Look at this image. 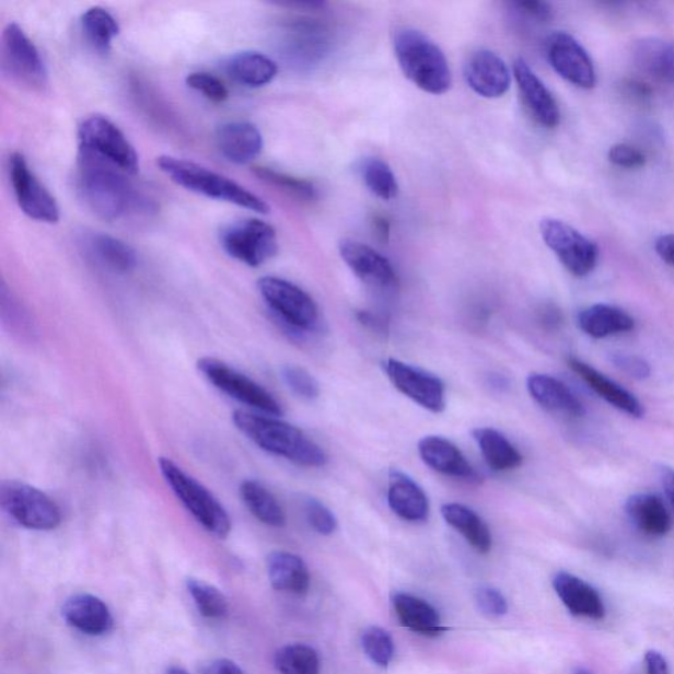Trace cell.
<instances>
[{"label": "cell", "instance_id": "6da1fadb", "mask_svg": "<svg viewBox=\"0 0 674 674\" xmlns=\"http://www.w3.org/2000/svg\"><path fill=\"white\" fill-rule=\"evenodd\" d=\"M232 420L236 429L251 442L271 455L304 468H322L327 464L326 452L306 433L288 421L244 410L233 412Z\"/></svg>", "mask_w": 674, "mask_h": 674}, {"label": "cell", "instance_id": "7a4b0ae2", "mask_svg": "<svg viewBox=\"0 0 674 674\" xmlns=\"http://www.w3.org/2000/svg\"><path fill=\"white\" fill-rule=\"evenodd\" d=\"M129 174L109 162L80 151L78 187L84 204L96 217L114 222L138 206Z\"/></svg>", "mask_w": 674, "mask_h": 674}, {"label": "cell", "instance_id": "3957f363", "mask_svg": "<svg viewBox=\"0 0 674 674\" xmlns=\"http://www.w3.org/2000/svg\"><path fill=\"white\" fill-rule=\"evenodd\" d=\"M394 54L407 80L425 93L450 92L452 71L442 48L430 36L415 28H400L394 34Z\"/></svg>", "mask_w": 674, "mask_h": 674}, {"label": "cell", "instance_id": "277c9868", "mask_svg": "<svg viewBox=\"0 0 674 674\" xmlns=\"http://www.w3.org/2000/svg\"><path fill=\"white\" fill-rule=\"evenodd\" d=\"M158 165L174 184L185 187L186 190L258 213L270 211L269 205L256 194L196 162L172 158V155H161L158 159Z\"/></svg>", "mask_w": 674, "mask_h": 674}, {"label": "cell", "instance_id": "5b68a950", "mask_svg": "<svg viewBox=\"0 0 674 674\" xmlns=\"http://www.w3.org/2000/svg\"><path fill=\"white\" fill-rule=\"evenodd\" d=\"M162 477L174 496L189 511L194 520L202 526L207 533L225 539L230 535L232 523L224 506L212 492L200 484L198 479L181 468V466L167 457L159 458Z\"/></svg>", "mask_w": 674, "mask_h": 674}, {"label": "cell", "instance_id": "8992f818", "mask_svg": "<svg viewBox=\"0 0 674 674\" xmlns=\"http://www.w3.org/2000/svg\"><path fill=\"white\" fill-rule=\"evenodd\" d=\"M0 506L11 520L22 527L34 531H51L60 527L61 509L48 495L35 486L21 481L0 484Z\"/></svg>", "mask_w": 674, "mask_h": 674}, {"label": "cell", "instance_id": "52a82bcc", "mask_svg": "<svg viewBox=\"0 0 674 674\" xmlns=\"http://www.w3.org/2000/svg\"><path fill=\"white\" fill-rule=\"evenodd\" d=\"M78 141L80 151L109 162L129 176L139 172L138 152L120 128L106 116L93 115L84 119L78 127Z\"/></svg>", "mask_w": 674, "mask_h": 674}, {"label": "cell", "instance_id": "ba28073f", "mask_svg": "<svg viewBox=\"0 0 674 674\" xmlns=\"http://www.w3.org/2000/svg\"><path fill=\"white\" fill-rule=\"evenodd\" d=\"M2 70L12 82L32 90L43 92L48 84V71L40 51L25 34L21 25L10 23L2 35L0 47Z\"/></svg>", "mask_w": 674, "mask_h": 674}, {"label": "cell", "instance_id": "9c48e42d", "mask_svg": "<svg viewBox=\"0 0 674 674\" xmlns=\"http://www.w3.org/2000/svg\"><path fill=\"white\" fill-rule=\"evenodd\" d=\"M197 367L198 371L212 386L236 399L240 404L255 408V410L270 415V417L278 418L283 414L282 406L274 394L258 382L249 379L248 375L226 364V362L206 356V358L198 360Z\"/></svg>", "mask_w": 674, "mask_h": 674}, {"label": "cell", "instance_id": "30bf717a", "mask_svg": "<svg viewBox=\"0 0 674 674\" xmlns=\"http://www.w3.org/2000/svg\"><path fill=\"white\" fill-rule=\"evenodd\" d=\"M258 291L278 319L297 330H314L319 324V307L306 291L278 277H263Z\"/></svg>", "mask_w": 674, "mask_h": 674}, {"label": "cell", "instance_id": "8fae6325", "mask_svg": "<svg viewBox=\"0 0 674 674\" xmlns=\"http://www.w3.org/2000/svg\"><path fill=\"white\" fill-rule=\"evenodd\" d=\"M220 244L231 257L251 268L262 267L278 252L275 226L258 219H242L225 225L220 232Z\"/></svg>", "mask_w": 674, "mask_h": 674}, {"label": "cell", "instance_id": "7c38bea8", "mask_svg": "<svg viewBox=\"0 0 674 674\" xmlns=\"http://www.w3.org/2000/svg\"><path fill=\"white\" fill-rule=\"evenodd\" d=\"M544 243L553 251L570 275L586 277L597 267L600 251L574 226L560 219L546 218L541 222Z\"/></svg>", "mask_w": 674, "mask_h": 674}, {"label": "cell", "instance_id": "4fadbf2b", "mask_svg": "<svg viewBox=\"0 0 674 674\" xmlns=\"http://www.w3.org/2000/svg\"><path fill=\"white\" fill-rule=\"evenodd\" d=\"M9 174L16 202L25 216L49 224L60 220V207L56 198L31 171L22 153L11 154Z\"/></svg>", "mask_w": 674, "mask_h": 674}, {"label": "cell", "instance_id": "5bb4252c", "mask_svg": "<svg viewBox=\"0 0 674 674\" xmlns=\"http://www.w3.org/2000/svg\"><path fill=\"white\" fill-rule=\"evenodd\" d=\"M546 55L550 67L567 82L585 90L597 84V71L592 57L567 32H555L547 38Z\"/></svg>", "mask_w": 674, "mask_h": 674}, {"label": "cell", "instance_id": "9a60e30c", "mask_svg": "<svg viewBox=\"0 0 674 674\" xmlns=\"http://www.w3.org/2000/svg\"><path fill=\"white\" fill-rule=\"evenodd\" d=\"M385 372L394 387L415 404L435 414L445 410V385L437 375L397 359L386 360Z\"/></svg>", "mask_w": 674, "mask_h": 674}, {"label": "cell", "instance_id": "2e32d148", "mask_svg": "<svg viewBox=\"0 0 674 674\" xmlns=\"http://www.w3.org/2000/svg\"><path fill=\"white\" fill-rule=\"evenodd\" d=\"M468 86L483 98H501L509 92L511 71L503 58L489 49L473 51L464 65Z\"/></svg>", "mask_w": 674, "mask_h": 674}, {"label": "cell", "instance_id": "e0dca14e", "mask_svg": "<svg viewBox=\"0 0 674 674\" xmlns=\"http://www.w3.org/2000/svg\"><path fill=\"white\" fill-rule=\"evenodd\" d=\"M513 71L524 106L537 125L549 129L559 126L560 108L546 83L537 77L523 58H518Z\"/></svg>", "mask_w": 674, "mask_h": 674}, {"label": "cell", "instance_id": "ac0fdd59", "mask_svg": "<svg viewBox=\"0 0 674 674\" xmlns=\"http://www.w3.org/2000/svg\"><path fill=\"white\" fill-rule=\"evenodd\" d=\"M342 260L362 282L381 289L397 287L398 277L393 265L380 252L356 240H342L339 245Z\"/></svg>", "mask_w": 674, "mask_h": 674}, {"label": "cell", "instance_id": "d6986e66", "mask_svg": "<svg viewBox=\"0 0 674 674\" xmlns=\"http://www.w3.org/2000/svg\"><path fill=\"white\" fill-rule=\"evenodd\" d=\"M418 451L426 465L444 476L470 484H478L481 479L463 452L450 440L442 437H426L420 440Z\"/></svg>", "mask_w": 674, "mask_h": 674}, {"label": "cell", "instance_id": "ffe728a7", "mask_svg": "<svg viewBox=\"0 0 674 674\" xmlns=\"http://www.w3.org/2000/svg\"><path fill=\"white\" fill-rule=\"evenodd\" d=\"M388 508L400 520L420 523L429 520L430 501L423 489L410 476L398 469L388 472Z\"/></svg>", "mask_w": 674, "mask_h": 674}, {"label": "cell", "instance_id": "44dd1931", "mask_svg": "<svg viewBox=\"0 0 674 674\" xmlns=\"http://www.w3.org/2000/svg\"><path fill=\"white\" fill-rule=\"evenodd\" d=\"M62 617L70 627L89 637H103L114 628L112 611L92 594H75L62 606Z\"/></svg>", "mask_w": 674, "mask_h": 674}, {"label": "cell", "instance_id": "7402d4cb", "mask_svg": "<svg viewBox=\"0 0 674 674\" xmlns=\"http://www.w3.org/2000/svg\"><path fill=\"white\" fill-rule=\"evenodd\" d=\"M554 588L563 606L574 617L602 620L606 615L604 600L597 589L574 574L560 572L555 576Z\"/></svg>", "mask_w": 674, "mask_h": 674}, {"label": "cell", "instance_id": "603a6c76", "mask_svg": "<svg viewBox=\"0 0 674 674\" xmlns=\"http://www.w3.org/2000/svg\"><path fill=\"white\" fill-rule=\"evenodd\" d=\"M220 153L233 164L245 165L262 154L264 140L260 129L248 121H230L217 132Z\"/></svg>", "mask_w": 674, "mask_h": 674}, {"label": "cell", "instance_id": "cb8c5ba5", "mask_svg": "<svg viewBox=\"0 0 674 674\" xmlns=\"http://www.w3.org/2000/svg\"><path fill=\"white\" fill-rule=\"evenodd\" d=\"M568 365L608 405L618 408L619 411L630 415L632 418L639 419L644 417V407L640 404V400L632 393L626 391L625 387L618 385L617 382L607 379L606 375L595 371L593 367L585 364L581 360L570 358Z\"/></svg>", "mask_w": 674, "mask_h": 674}, {"label": "cell", "instance_id": "d4e9b609", "mask_svg": "<svg viewBox=\"0 0 674 674\" xmlns=\"http://www.w3.org/2000/svg\"><path fill=\"white\" fill-rule=\"evenodd\" d=\"M531 397L548 411L561 412L569 417H582L585 408L576 394L563 382L547 374H531L527 380Z\"/></svg>", "mask_w": 674, "mask_h": 674}, {"label": "cell", "instance_id": "484cf974", "mask_svg": "<svg viewBox=\"0 0 674 674\" xmlns=\"http://www.w3.org/2000/svg\"><path fill=\"white\" fill-rule=\"evenodd\" d=\"M393 606L400 625L415 634L435 638L446 631L437 608L425 600L412 594L397 593L394 595Z\"/></svg>", "mask_w": 674, "mask_h": 674}, {"label": "cell", "instance_id": "4316f807", "mask_svg": "<svg viewBox=\"0 0 674 674\" xmlns=\"http://www.w3.org/2000/svg\"><path fill=\"white\" fill-rule=\"evenodd\" d=\"M635 67L654 80L674 84V42L664 38H641L634 45Z\"/></svg>", "mask_w": 674, "mask_h": 674}, {"label": "cell", "instance_id": "83f0119b", "mask_svg": "<svg viewBox=\"0 0 674 674\" xmlns=\"http://www.w3.org/2000/svg\"><path fill=\"white\" fill-rule=\"evenodd\" d=\"M267 567L271 586L278 592L294 595L309 592L310 572L300 556L276 550L268 556Z\"/></svg>", "mask_w": 674, "mask_h": 674}, {"label": "cell", "instance_id": "f1b7e54d", "mask_svg": "<svg viewBox=\"0 0 674 674\" xmlns=\"http://www.w3.org/2000/svg\"><path fill=\"white\" fill-rule=\"evenodd\" d=\"M626 514L634 526L647 536L663 537L672 528V518L656 496L635 495L628 498Z\"/></svg>", "mask_w": 674, "mask_h": 674}, {"label": "cell", "instance_id": "f546056e", "mask_svg": "<svg viewBox=\"0 0 674 674\" xmlns=\"http://www.w3.org/2000/svg\"><path fill=\"white\" fill-rule=\"evenodd\" d=\"M225 71L233 81L243 86H267L278 74V65L258 51H240L225 63Z\"/></svg>", "mask_w": 674, "mask_h": 674}, {"label": "cell", "instance_id": "4dcf8cb0", "mask_svg": "<svg viewBox=\"0 0 674 674\" xmlns=\"http://www.w3.org/2000/svg\"><path fill=\"white\" fill-rule=\"evenodd\" d=\"M579 327L593 339L630 333L635 321L625 310L611 304H594L579 315Z\"/></svg>", "mask_w": 674, "mask_h": 674}, {"label": "cell", "instance_id": "1f68e13d", "mask_svg": "<svg viewBox=\"0 0 674 674\" xmlns=\"http://www.w3.org/2000/svg\"><path fill=\"white\" fill-rule=\"evenodd\" d=\"M486 464L495 472H509L520 468L523 463L521 452L509 442L503 433L483 427L472 432Z\"/></svg>", "mask_w": 674, "mask_h": 674}, {"label": "cell", "instance_id": "d6a6232c", "mask_svg": "<svg viewBox=\"0 0 674 674\" xmlns=\"http://www.w3.org/2000/svg\"><path fill=\"white\" fill-rule=\"evenodd\" d=\"M444 521L465 537V541L479 554L491 549V533L488 524L476 511L460 503H445L442 508Z\"/></svg>", "mask_w": 674, "mask_h": 674}, {"label": "cell", "instance_id": "836d02e7", "mask_svg": "<svg viewBox=\"0 0 674 674\" xmlns=\"http://www.w3.org/2000/svg\"><path fill=\"white\" fill-rule=\"evenodd\" d=\"M240 497L251 514L263 524L275 528H281L287 524V515L281 503L274 492L256 479H246L240 485Z\"/></svg>", "mask_w": 674, "mask_h": 674}, {"label": "cell", "instance_id": "e575fe53", "mask_svg": "<svg viewBox=\"0 0 674 674\" xmlns=\"http://www.w3.org/2000/svg\"><path fill=\"white\" fill-rule=\"evenodd\" d=\"M84 243L96 260L118 274H129L138 265L136 252L119 239L105 233H93Z\"/></svg>", "mask_w": 674, "mask_h": 674}, {"label": "cell", "instance_id": "d590c367", "mask_svg": "<svg viewBox=\"0 0 674 674\" xmlns=\"http://www.w3.org/2000/svg\"><path fill=\"white\" fill-rule=\"evenodd\" d=\"M84 37L102 55L112 50L113 42L119 35V24L109 12L102 8L89 9L81 18Z\"/></svg>", "mask_w": 674, "mask_h": 674}, {"label": "cell", "instance_id": "8d00e7d4", "mask_svg": "<svg viewBox=\"0 0 674 674\" xmlns=\"http://www.w3.org/2000/svg\"><path fill=\"white\" fill-rule=\"evenodd\" d=\"M280 674H319L321 659L313 647L289 644L280 648L275 658Z\"/></svg>", "mask_w": 674, "mask_h": 674}, {"label": "cell", "instance_id": "74e56055", "mask_svg": "<svg viewBox=\"0 0 674 674\" xmlns=\"http://www.w3.org/2000/svg\"><path fill=\"white\" fill-rule=\"evenodd\" d=\"M186 588L204 617L220 620L229 615V601L218 588L198 579H187Z\"/></svg>", "mask_w": 674, "mask_h": 674}, {"label": "cell", "instance_id": "f35d334b", "mask_svg": "<svg viewBox=\"0 0 674 674\" xmlns=\"http://www.w3.org/2000/svg\"><path fill=\"white\" fill-rule=\"evenodd\" d=\"M362 179L369 190L382 200H392L398 196L399 185L393 168L381 159H368L362 162Z\"/></svg>", "mask_w": 674, "mask_h": 674}, {"label": "cell", "instance_id": "ab89813d", "mask_svg": "<svg viewBox=\"0 0 674 674\" xmlns=\"http://www.w3.org/2000/svg\"><path fill=\"white\" fill-rule=\"evenodd\" d=\"M0 303H2V319L12 334L21 337L22 340L32 341L35 339L36 327L31 319L28 311L23 304L10 293L5 283L0 289Z\"/></svg>", "mask_w": 674, "mask_h": 674}, {"label": "cell", "instance_id": "60d3db41", "mask_svg": "<svg viewBox=\"0 0 674 674\" xmlns=\"http://www.w3.org/2000/svg\"><path fill=\"white\" fill-rule=\"evenodd\" d=\"M255 174L263 183L287 194L300 202H313L317 197L316 187L306 179L289 176L270 167H256Z\"/></svg>", "mask_w": 674, "mask_h": 674}, {"label": "cell", "instance_id": "b9f144b4", "mask_svg": "<svg viewBox=\"0 0 674 674\" xmlns=\"http://www.w3.org/2000/svg\"><path fill=\"white\" fill-rule=\"evenodd\" d=\"M362 650L379 666L386 667L394 656V643L391 635L381 627H369L361 635Z\"/></svg>", "mask_w": 674, "mask_h": 674}, {"label": "cell", "instance_id": "7bdbcfd3", "mask_svg": "<svg viewBox=\"0 0 674 674\" xmlns=\"http://www.w3.org/2000/svg\"><path fill=\"white\" fill-rule=\"evenodd\" d=\"M281 377L297 397L304 400H315L319 398V384H317L314 375L310 374L306 369L295 365L283 367Z\"/></svg>", "mask_w": 674, "mask_h": 674}, {"label": "cell", "instance_id": "ee69618b", "mask_svg": "<svg viewBox=\"0 0 674 674\" xmlns=\"http://www.w3.org/2000/svg\"><path fill=\"white\" fill-rule=\"evenodd\" d=\"M304 515L311 528L317 534L333 535L337 528V520L326 504L315 498H306L303 502Z\"/></svg>", "mask_w": 674, "mask_h": 674}, {"label": "cell", "instance_id": "f6af8a7d", "mask_svg": "<svg viewBox=\"0 0 674 674\" xmlns=\"http://www.w3.org/2000/svg\"><path fill=\"white\" fill-rule=\"evenodd\" d=\"M186 83L187 86L196 90V92L202 94L205 98L211 102L223 103L230 95L229 89L225 88V84L218 77L204 73V71L187 75Z\"/></svg>", "mask_w": 674, "mask_h": 674}, {"label": "cell", "instance_id": "bcb514c9", "mask_svg": "<svg viewBox=\"0 0 674 674\" xmlns=\"http://www.w3.org/2000/svg\"><path fill=\"white\" fill-rule=\"evenodd\" d=\"M476 604L488 617L498 618L508 613V601L499 590L490 586H481L476 590Z\"/></svg>", "mask_w": 674, "mask_h": 674}, {"label": "cell", "instance_id": "7dc6e473", "mask_svg": "<svg viewBox=\"0 0 674 674\" xmlns=\"http://www.w3.org/2000/svg\"><path fill=\"white\" fill-rule=\"evenodd\" d=\"M607 159L613 165L624 168H639L647 164L644 152H641L637 147L626 144V142L611 147Z\"/></svg>", "mask_w": 674, "mask_h": 674}, {"label": "cell", "instance_id": "c3c4849f", "mask_svg": "<svg viewBox=\"0 0 674 674\" xmlns=\"http://www.w3.org/2000/svg\"><path fill=\"white\" fill-rule=\"evenodd\" d=\"M614 365L635 380H647L651 375V367L638 356L615 353L612 356Z\"/></svg>", "mask_w": 674, "mask_h": 674}, {"label": "cell", "instance_id": "681fc988", "mask_svg": "<svg viewBox=\"0 0 674 674\" xmlns=\"http://www.w3.org/2000/svg\"><path fill=\"white\" fill-rule=\"evenodd\" d=\"M514 8L521 11L522 14L536 19L539 22H548L554 16L553 8L548 3L543 2H518Z\"/></svg>", "mask_w": 674, "mask_h": 674}, {"label": "cell", "instance_id": "f907efd6", "mask_svg": "<svg viewBox=\"0 0 674 674\" xmlns=\"http://www.w3.org/2000/svg\"><path fill=\"white\" fill-rule=\"evenodd\" d=\"M654 251L661 260L667 265H674V233L659 236L654 242Z\"/></svg>", "mask_w": 674, "mask_h": 674}, {"label": "cell", "instance_id": "816d5d0a", "mask_svg": "<svg viewBox=\"0 0 674 674\" xmlns=\"http://www.w3.org/2000/svg\"><path fill=\"white\" fill-rule=\"evenodd\" d=\"M644 663L647 674H671L666 659L658 651H648Z\"/></svg>", "mask_w": 674, "mask_h": 674}, {"label": "cell", "instance_id": "f5cc1de1", "mask_svg": "<svg viewBox=\"0 0 674 674\" xmlns=\"http://www.w3.org/2000/svg\"><path fill=\"white\" fill-rule=\"evenodd\" d=\"M204 674H245L236 663L229 659H219L206 667Z\"/></svg>", "mask_w": 674, "mask_h": 674}, {"label": "cell", "instance_id": "db71d44e", "mask_svg": "<svg viewBox=\"0 0 674 674\" xmlns=\"http://www.w3.org/2000/svg\"><path fill=\"white\" fill-rule=\"evenodd\" d=\"M358 319L362 326L375 330L377 334H385L387 330L385 322L380 316L369 313V311H360Z\"/></svg>", "mask_w": 674, "mask_h": 674}, {"label": "cell", "instance_id": "11a10c76", "mask_svg": "<svg viewBox=\"0 0 674 674\" xmlns=\"http://www.w3.org/2000/svg\"><path fill=\"white\" fill-rule=\"evenodd\" d=\"M661 484H663V488L667 499H670L671 503L674 506V470L671 468L661 469Z\"/></svg>", "mask_w": 674, "mask_h": 674}, {"label": "cell", "instance_id": "9f6ffc18", "mask_svg": "<svg viewBox=\"0 0 674 674\" xmlns=\"http://www.w3.org/2000/svg\"><path fill=\"white\" fill-rule=\"evenodd\" d=\"M542 322L546 324L548 328H556L561 323L560 311L553 306L544 309L542 313Z\"/></svg>", "mask_w": 674, "mask_h": 674}, {"label": "cell", "instance_id": "6f0895ef", "mask_svg": "<svg viewBox=\"0 0 674 674\" xmlns=\"http://www.w3.org/2000/svg\"><path fill=\"white\" fill-rule=\"evenodd\" d=\"M373 229L375 235H377L384 242H387L388 232H391V225H388L387 220L382 217H375L373 220Z\"/></svg>", "mask_w": 674, "mask_h": 674}, {"label": "cell", "instance_id": "680465c9", "mask_svg": "<svg viewBox=\"0 0 674 674\" xmlns=\"http://www.w3.org/2000/svg\"><path fill=\"white\" fill-rule=\"evenodd\" d=\"M165 674H189L184 667L181 666H171L167 667Z\"/></svg>", "mask_w": 674, "mask_h": 674}, {"label": "cell", "instance_id": "91938a15", "mask_svg": "<svg viewBox=\"0 0 674 674\" xmlns=\"http://www.w3.org/2000/svg\"><path fill=\"white\" fill-rule=\"evenodd\" d=\"M574 674H593V673L588 670H579Z\"/></svg>", "mask_w": 674, "mask_h": 674}]
</instances>
